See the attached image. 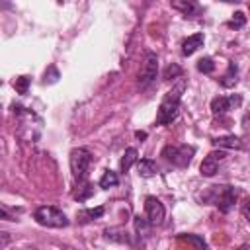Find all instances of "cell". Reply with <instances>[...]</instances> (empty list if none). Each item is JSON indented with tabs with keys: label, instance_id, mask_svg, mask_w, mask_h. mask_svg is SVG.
<instances>
[{
	"label": "cell",
	"instance_id": "9c48e42d",
	"mask_svg": "<svg viewBox=\"0 0 250 250\" xmlns=\"http://www.w3.org/2000/svg\"><path fill=\"white\" fill-rule=\"evenodd\" d=\"M225 148H215V150H211L205 158H203V162H201V166H199V172H201V176H205V178H211V176H215L217 174V170H219V164L225 160Z\"/></svg>",
	"mask_w": 250,
	"mask_h": 250
},
{
	"label": "cell",
	"instance_id": "ba28073f",
	"mask_svg": "<svg viewBox=\"0 0 250 250\" xmlns=\"http://www.w3.org/2000/svg\"><path fill=\"white\" fill-rule=\"evenodd\" d=\"M242 104V96L240 94H230V96H217L211 100V111L213 115H225L227 111L238 107Z\"/></svg>",
	"mask_w": 250,
	"mask_h": 250
},
{
	"label": "cell",
	"instance_id": "4316f807",
	"mask_svg": "<svg viewBox=\"0 0 250 250\" xmlns=\"http://www.w3.org/2000/svg\"><path fill=\"white\" fill-rule=\"evenodd\" d=\"M223 2H238V0H223Z\"/></svg>",
	"mask_w": 250,
	"mask_h": 250
},
{
	"label": "cell",
	"instance_id": "ac0fdd59",
	"mask_svg": "<svg viewBox=\"0 0 250 250\" xmlns=\"http://www.w3.org/2000/svg\"><path fill=\"white\" fill-rule=\"evenodd\" d=\"M133 225H135V232L141 236V234H146V230H148V227H150V223H148V219H145V217H141V215H135L133 217Z\"/></svg>",
	"mask_w": 250,
	"mask_h": 250
},
{
	"label": "cell",
	"instance_id": "7402d4cb",
	"mask_svg": "<svg viewBox=\"0 0 250 250\" xmlns=\"http://www.w3.org/2000/svg\"><path fill=\"white\" fill-rule=\"evenodd\" d=\"M164 78L166 80H174V78H182V68L178 64H170L166 70H164Z\"/></svg>",
	"mask_w": 250,
	"mask_h": 250
},
{
	"label": "cell",
	"instance_id": "484cf974",
	"mask_svg": "<svg viewBox=\"0 0 250 250\" xmlns=\"http://www.w3.org/2000/svg\"><path fill=\"white\" fill-rule=\"evenodd\" d=\"M135 135H137V139H145L146 137V133H141V131H137Z\"/></svg>",
	"mask_w": 250,
	"mask_h": 250
},
{
	"label": "cell",
	"instance_id": "4fadbf2b",
	"mask_svg": "<svg viewBox=\"0 0 250 250\" xmlns=\"http://www.w3.org/2000/svg\"><path fill=\"white\" fill-rule=\"evenodd\" d=\"M236 82H238V66H236V62H229L227 72L221 76V86L232 88V86H236Z\"/></svg>",
	"mask_w": 250,
	"mask_h": 250
},
{
	"label": "cell",
	"instance_id": "ffe728a7",
	"mask_svg": "<svg viewBox=\"0 0 250 250\" xmlns=\"http://www.w3.org/2000/svg\"><path fill=\"white\" fill-rule=\"evenodd\" d=\"M178 238L180 240H186V242H189V244H193L197 248H207V242L201 236H195V234H180Z\"/></svg>",
	"mask_w": 250,
	"mask_h": 250
},
{
	"label": "cell",
	"instance_id": "8992f818",
	"mask_svg": "<svg viewBox=\"0 0 250 250\" xmlns=\"http://www.w3.org/2000/svg\"><path fill=\"white\" fill-rule=\"evenodd\" d=\"M156 74H158V57L148 51L145 55V62H143L141 72H139V84L143 88H146L148 84H152L156 80Z\"/></svg>",
	"mask_w": 250,
	"mask_h": 250
},
{
	"label": "cell",
	"instance_id": "3957f363",
	"mask_svg": "<svg viewBox=\"0 0 250 250\" xmlns=\"http://www.w3.org/2000/svg\"><path fill=\"white\" fill-rule=\"evenodd\" d=\"M33 219L41 225V227H47V229H64L70 225L68 217L59 209V207H53V205H41L33 211Z\"/></svg>",
	"mask_w": 250,
	"mask_h": 250
},
{
	"label": "cell",
	"instance_id": "2e32d148",
	"mask_svg": "<svg viewBox=\"0 0 250 250\" xmlns=\"http://www.w3.org/2000/svg\"><path fill=\"white\" fill-rule=\"evenodd\" d=\"M117 184H119V176H117V172H113V170H105L104 176L100 178V188H102V189L115 188Z\"/></svg>",
	"mask_w": 250,
	"mask_h": 250
},
{
	"label": "cell",
	"instance_id": "44dd1931",
	"mask_svg": "<svg viewBox=\"0 0 250 250\" xmlns=\"http://www.w3.org/2000/svg\"><path fill=\"white\" fill-rule=\"evenodd\" d=\"M14 88L18 90V94H27L29 78H27V76H18V78L14 80Z\"/></svg>",
	"mask_w": 250,
	"mask_h": 250
},
{
	"label": "cell",
	"instance_id": "5b68a950",
	"mask_svg": "<svg viewBox=\"0 0 250 250\" xmlns=\"http://www.w3.org/2000/svg\"><path fill=\"white\" fill-rule=\"evenodd\" d=\"M193 154H195V146L191 145H166L162 148L164 160H168L172 166H178V168L189 166Z\"/></svg>",
	"mask_w": 250,
	"mask_h": 250
},
{
	"label": "cell",
	"instance_id": "5bb4252c",
	"mask_svg": "<svg viewBox=\"0 0 250 250\" xmlns=\"http://www.w3.org/2000/svg\"><path fill=\"white\" fill-rule=\"evenodd\" d=\"M137 168H139V174L143 178H152L156 174V162L150 160V158H141L137 160Z\"/></svg>",
	"mask_w": 250,
	"mask_h": 250
},
{
	"label": "cell",
	"instance_id": "cb8c5ba5",
	"mask_svg": "<svg viewBox=\"0 0 250 250\" xmlns=\"http://www.w3.org/2000/svg\"><path fill=\"white\" fill-rule=\"evenodd\" d=\"M242 215H244V219L250 223V197L244 201V205H242Z\"/></svg>",
	"mask_w": 250,
	"mask_h": 250
},
{
	"label": "cell",
	"instance_id": "e0dca14e",
	"mask_svg": "<svg viewBox=\"0 0 250 250\" xmlns=\"http://www.w3.org/2000/svg\"><path fill=\"white\" fill-rule=\"evenodd\" d=\"M104 213H105V209L100 205V207H96V209H82V211L78 213V217H80V221H82V223H88V221L102 219V217H104Z\"/></svg>",
	"mask_w": 250,
	"mask_h": 250
},
{
	"label": "cell",
	"instance_id": "52a82bcc",
	"mask_svg": "<svg viewBox=\"0 0 250 250\" xmlns=\"http://www.w3.org/2000/svg\"><path fill=\"white\" fill-rule=\"evenodd\" d=\"M145 213H146V219L150 223V227H158L162 225L164 221V215H166V209L162 205V201L154 195H148L145 199Z\"/></svg>",
	"mask_w": 250,
	"mask_h": 250
},
{
	"label": "cell",
	"instance_id": "30bf717a",
	"mask_svg": "<svg viewBox=\"0 0 250 250\" xmlns=\"http://www.w3.org/2000/svg\"><path fill=\"white\" fill-rule=\"evenodd\" d=\"M213 146L215 148H230V150H240L242 148V139L236 137V135H223V137H215L213 141Z\"/></svg>",
	"mask_w": 250,
	"mask_h": 250
},
{
	"label": "cell",
	"instance_id": "7a4b0ae2",
	"mask_svg": "<svg viewBox=\"0 0 250 250\" xmlns=\"http://www.w3.org/2000/svg\"><path fill=\"white\" fill-rule=\"evenodd\" d=\"M234 199H236V189L232 186H211L203 193V201L217 205L223 213H229L232 209Z\"/></svg>",
	"mask_w": 250,
	"mask_h": 250
},
{
	"label": "cell",
	"instance_id": "7c38bea8",
	"mask_svg": "<svg viewBox=\"0 0 250 250\" xmlns=\"http://www.w3.org/2000/svg\"><path fill=\"white\" fill-rule=\"evenodd\" d=\"M170 4L174 10L182 12L188 18H193L195 14H199V6L195 4V0H170Z\"/></svg>",
	"mask_w": 250,
	"mask_h": 250
},
{
	"label": "cell",
	"instance_id": "d6986e66",
	"mask_svg": "<svg viewBox=\"0 0 250 250\" xmlns=\"http://www.w3.org/2000/svg\"><path fill=\"white\" fill-rule=\"evenodd\" d=\"M197 70L203 72V74H211V72L215 70V62H213V59H211V57H203V59H199V61H197Z\"/></svg>",
	"mask_w": 250,
	"mask_h": 250
},
{
	"label": "cell",
	"instance_id": "603a6c76",
	"mask_svg": "<svg viewBox=\"0 0 250 250\" xmlns=\"http://www.w3.org/2000/svg\"><path fill=\"white\" fill-rule=\"evenodd\" d=\"M244 23H246L244 14H242V12H236V14H234V18H232V20H230L227 25H229V27H242Z\"/></svg>",
	"mask_w": 250,
	"mask_h": 250
},
{
	"label": "cell",
	"instance_id": "277c9868",
	"mask_svg": "<svg viewBox=\"0 0 250 250\" xmlns=\"http://www.w3.org/2000/svg\"><path fill=\"white\" fill-rule=\"evenodd\" d=\"M68 162H70V172H72V178L76 184H84L86 178H88V168L92 164V154L88 148L84 146H78V148H72L70 150V156H68Z\"/></svg>",
	"mask_w": 250,
	"mask_h": 250
},
{
	"label": "cell",
	"instance_id": "d4e9b609",
	"mask_svg": "<svg viewBox=\"0 0 250 250\" xmlns=\"http://www.w3.org/2000/svg\"><path fill=\"white\" fill-rule=\"evenodd\" d=\"M242 129H244L246 133H250V111H246V113L242 115Z\"/></svg>",
	"mask_w": 250,
	"mask_h": 250
},
{
	"label": "cell",
	"instance_id": "8fae6325",
	"mask_svg": "<svg viewBox=\"0 0 250 250\" xmlns=\"http://www.w3.org/2000/svg\"><path fill=\"white\" fill-rule=\"evenodd\" d=\"M203 41H205L203 33H193V35H189L188 39L182 41V55H184V57L193 55L199 47H203Z\"/></svg>",
	"mask_w": 250,
	"mask_h": 250
},
{
	"label": "cell",
	"instance_id": "6da1fadb",
	"mask_svg": "<svg viewBox=\"0 0 250 250\" xmlns=\"http://www.w3.org/2000/svg\"><path fill=\"white\" fill-rule=\"evenodd\" d=\"M186 90V80L180 78L176 86H172V90H168L158 105L156 111V125H168L178 117L180 111V102H182V92Z\"/></svg>",
	"mask_w": 250,
	"mask_h": 250
},
{
	"label": "cell",
	"instance_id": "9a60e30c",
	"mask_svg": "<svg viewBox=\"0 0 250 250\" xmlns=\"http://www.w3.org/2000/svg\"><path fill=\"white\" fill-rule=\"evenodd\" d=\"M137 160H139V158H137V148H135V146L125 148L123 158H121V162H119V170H121V172H127V170H129Z\"/></svg>",
	"mask_w": 250,
	"mask_h": 250
}]
</instances>
